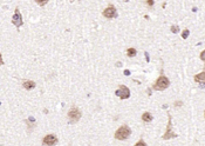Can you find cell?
<instances>
[{
	"mask_svg": "<svg viewBox=\"0 0 205 146\" xmlns=\"http://www.w3.org/2000/svg\"><path fill=\"white\" fill-rule=\"evenodd\" d=\"M169 85H170V80L166 78L165 76H161V77H158V79L155 81L152 89L155 90V91H164L165 89L169 87Z\"/></svg>",
	"mask_w": 205,
	"mask_h": 146,
	"instance_id": "obj_1",
	"label": "cell"
},
{
	"mask_svg": "<svg viewBox=\"0 0 205 146\" xmlns=\"http://www.w3.org/2000/svg\"><path fill=\"white\" fill-rule=\"evenodd\" d=\"M131 135V130L128 127L127 125H123L121 126L120 128H117V131L115 132V139L117 140H125L130 137Z\"/></svg>",
	"mask_w": 205,
	"mask_h": 146,
	"instance_id": "obj_2",
	"label": "cell"
},
{
	"mask_svg": "<svg viewBox=\"0 0 205 146\" xmlns=\"http://www.w3.org/2000/svg\"><path fill=\"white\" fill-rule=\"evenodd\" d=\"M81 112H80V110L78 107H72L69 111H68V119H69V123L70 124H75V123H78V121L81 119Z\"/></svg>",
	"mask_w": 205,
	"mask_h": 146,
	"instance_id": "obj_3",
	"label": "cell"
},
{
	"mask_svg": "<svg viewBox=\"0 0 205 146\" xmlns=\"http://www.w3.org/2000/svg\"><path fill=\"white\" fill-rule=\"evenodd\" d=\"M168 117H169V120H168V125H166V131H165V133L162 137L164 140H169L171 138H177V135H176V133H174V131H172V124H171V116H170V113H168Z\"/></svg>",
	"mask_w": 205,
	"mask_h": 146,
	"instance_id": "obj_4",
	"label": "cell"
},
{
	"mask_svg": "<svg viewBox=\"0 0 205 146\" xmlns=\"http://www.w3.org/2000/svg\"><path fill=\"white\" fill-rule=\"evenodd\" d=\"M115 94H116L119 98H121V99H128L130 97V90L128 89L125 85H120L119 90L115 92Z\"/></svg>",
	"mask_w": 205,
	"mask_h": 146,
	"instance_id": "obj_5",
	"label": "cell"
},
{
	"mask_svg": "<svg viewBox=\"0 0 205 146\" xmlns=\"http://www.w3.org/2000/svg\"><path fill=\"white\" fill-rule=\"evenodd\" d=\"M116 16H117V11L114 5H108L103 11V17H106L107 19H114L116 18Z\"/></svg>",
	"mask_w": 205,
	"mask_h": 146,
	"instance_id": "obj_6",
	"label": "cell"
},
{
	"mask_svg": "<svg viewBox=\"0 0 205 146\" xmlns=\"http://www.w3.org/2000/svg\"><path fill=\"white\" fill-rule=\"evenodd\" d=\"M12 22L15 27H21L22 24H23V20H22V16L20 13L19 8H15V12H14V16L12 18Z\"/></svg>",
	"mask_w": 205,
	"mask_h": 146,
	"instance_id": "obj_7",
	"label": "cell"
},
{
	"mask_svg": "<svg viewBox=\"0 0 205 146\" xmlns=\"http://www.w3.org/2000/svg\"><path fill=\"white\" fill-rule=\"evenodd\" d=\"M42 144L46 146H54L58 144V137L54 135H48L42 139Z\"/></svg>",
	"mask_w": 205,
	"mask_h": 146,
	"instance_id": "obj_8",
	"label": "cell"
},
{
	"mask_svg": "<svg viewBox=\"0 0 205 146\" xmlns=\"http://www.w3.org/2000/svg\"><path fill=\"white\" fill-rule=\"evenodd\" d=\"M194 79H195L196 82H199V84H202V85H205V70H204L203 72L198 73V74H196Z\"/></svg>",
	"mask_w": 205,
	"mask_h": 146,
	"instance_id": "obj_9",
	"label": "cell"
},
{
	"mask_svg": "<svg viewBox=\"0 0 205 146\" xmlns=\"http://www.w3.org/2000/svg\"><path fill=\"white\" fill-rule=\"evenodd\" d=\"M35 85H36V84H35L34 81H32V80H25V81L22 82L23 89H26V90H32V89H34Z\"/></svg>",
	"mask_w": 205,
	"mask_h": 146,
	"instance_id": "obj_10",
	"label": "cell"
},
{
	"mask_svg": "<svg viewBox=\"0 0 205 146\" xmlns=\"http://www.w3.org/2000/svg\"><path fill=\"white\" fill-rule=\"evenodd\" d=\"M142 120L144 121V123H150V121L152 120V116L150 112H144L142 114Z\"/></svg>",
	"mask_w": 205,
	"mask_h": 146,
	"instance_id": "obj_11",
	"label": "cell"
},
{
	"mask_svg": "<svg viewBox=\"0 0 205 146\" xmlns=\"http://www.w3.org/2000/svg\"><path fill=\"white\" fill-rule=\"evenodd\" d=\"M136 54H137V51L135 50V48H133V47H130V48H128V50H127V55H128V57L133 58V57H135Z\"/></svg>",
	"mask_w": 205,
	"mask_h": 146,
	"instance_id": "obj_12",
	"label": "cell"
},
{
	"mask_svg": "<svg viewBox=\"0 0 205 146\" xmlns=\"http://www.w3.org/2000/svg\"><path fill=\"white\" fill-rule=\"evenodd\" d=\"M189 34H190V31H189V30H184L183 33H182V38H183V39H186L188 36H189Z\"/></svg>",
	"mask_w": 205,
	"mask_h": 146,
	"instance_id": "obj_13",
	"label": "cell"
},
{
	"mask_svg": "<svg viewBox=\"0 0 205 146\" xmlns=\"http://www.w3.org/2000/svg\"><path fill=\"white\" fill-rule=\"evenodd\" d=\"M135 146H147V144L144 143V140H143V139H141L139 141H137V143L135 144Z\"/></svg>",
	"mask_w": 205,
	"mask_h": 146,
	"instance_id": "obj_14",
	"label": "cell"
},
{
	"mask_svg": "<svg viewBox=\"0 0 205 146\" xmlns=\"http://www.w3.org/2000/svg\"><path fill=\"white\" fill-rule=\"evenodd\" d=\"M178 31H179V27H178V26H176V25L171 26V32H172V33H178Z\"/></svg>",
	"mask_w": 205,
	"mask_h": 146,
	"instance_id": "obj_15",
	"label": "cell"
},
{
	"mask_svg": "<svg viewBox=\"0 0 205 146\" xmlns=\"http://www.w3.org/2000/svg\"><path fill=\"white\" fill-rule=\"evenodd\" d=\"M199 57H200V59L203 60V62H205V50L200 52V55H199Z\"/></svg>",
	"mask_w": 205,
	"mask_h": 146,
	"instance_id": "obj_16",
	"label": "cell"
},
{
	"mask_svg": "<svg viewBox=\"0 0 205 146\" xmlns=\"http://www.w3.org/2000/svg\"><path fill=\"white\" fill-rule=\"evenodd\" d=\"M145 4H147L148 6H152V5H153V1H152V0H148V1H147Z\"/></svg>",
	"mask_w": 205,
	"mask_h": 146,
	"instance_id": "obj_17",
	"label": "cell"
},
{
	"mask_svg": "<svg viewBox=\"0 0 205 146\" xmlns=\"http://www.w3.org/2000/svg\"><path fill=\"white\" fill-rule=\"evenodd\" d=\"M182 105H183L182 101H176V103H175V106H176V107H177V106H182Z\"/></svg>",
	"mask_w": 205,
	"mask_h": 146,
	"instance_id": "obj_18",
	"label": "cell"
},
{
	"mask_svg": "<svg viewBox=\"0 0 205 146\" xmlns=\"http://www.w3.org/2000/svg\"><path fill=\"white\" fill-rule=\"evenodd\" d=\"M204 117H205V111H204Z\"/></svg>",
	"mask_w": 205,
	"mask_h": 146,
	"instance_id": "obj_19",
	"label": "cell"
}]
</instances>
